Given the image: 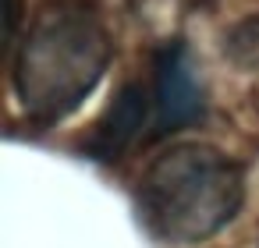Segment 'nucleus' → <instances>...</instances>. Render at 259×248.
Masks as SVG:
<instances>
[{
  "label": "nucleus",
  "mask_w": 259,
  "mask_h": 248,
  "mask_svg": "<svg viewBox=\"0 0 259 248\" xmlns=\"http://www.w3.org/2000/svg\"><path fill=\"white\" fill-rule=\"evenodd\" d=\"M245 202V170L206 142L160 153L139 181V216L163 244H199L220 234Z\"/></svg>",
  "instance_id": "obj_2"
},
{
  "label": "nucleus",
  "mask_w": 259,
  "mask_h": 248,
  "mask_svg": "<svg viewBox=\"0 0 259 248\" xmlns=\"http://www.w3.org/2000/svg\"><path fill=\"white\" fill-rule=\"evenodd\" d=\"M224 54H227L231 64H238L245 71H259V15H248V18H241L238 25L227 29Z\"/></svg>",
  "instance_id": "obj_5"
},
{
  "label": "nucleus",
  "mask_w": 259,
  "mask_h": 248,
  "mask_svg": "<svg viewBox=\"0 0 259 248\" xmlns=\"http://www.w3.org/2000/svg\"><path fill=\"white\" fill-rule=\"evenodd\" d=\"M114 43L85 0H47L15 43L11 85L36 124L71 117L103 82Z\"/></svg>",
  "instance_id": "obj_1"
},
{
  "label": "nucleus",
  "mask_w": 259,
  "mask_h": 248,
  "mask_svg": "<svg viewBox=\"0 0 259 248\" xmlns=\"http://www.w3.org/2000/svg\"><path fill=\"white\" fill-rule=\"evenodd\" d=\"M18 15H22V4H18V0H4V54H11V50H15Z\"/></svg>",
  "instance_id": "obj_6"
},
{
  "label": "nucleus",
  "mask_w": 259,
  "mask_h": 248,
  "mask_svg": "<svg viewBox=\"0 0 259 248\" xmlns=\"http://www.w3.org/2000/svg\"><path fill=\"white\" fill-rule=\"evenodd\" d=\"M206 117V92L195 61L181 39L167 43L153 57V138H167Z\"/></svg>",
  "instance_id": "obj_3"
},
{
  "label": "nucleus",
  "mask_w": 259,
  "mask_h": 248,
  "mask_svg": "<svg viewBox=\"0 0 259 248\" xmlns=\"http://www.w3.org/2000/svg\"><path fill=\"white\" fill-rule=\"evenodd\" d=\"M149 117H153V89H142L139 82H128L114 96V103L107 107V114L93 128V135L85 138L82 153L93 156V160H103V163L121 160L142 138V128H146Z\"/></svg>",
  "instance_id": "obj_4"
}]
</instances>
